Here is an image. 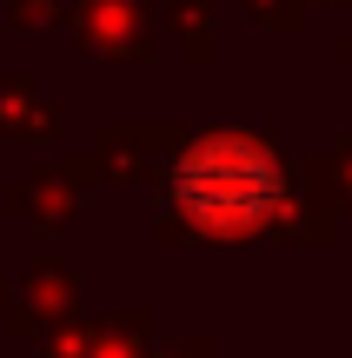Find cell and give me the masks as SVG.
I'll use <instances>...</instances> for the list:
<instances>
[{
    "mask_svg": "<svg viewBox=\"0 0 352 358\" xmlns=\"http://www.w3.org/2000/svg\"><path fill=\"white\" fill-rule=\"evenodd\" d=\"M173 199L186 219H199L206 232H246L266 219V206L279 199V166L260 140L239 133H206L180 153L173 166Z\"/></svg>",
    "mask_w": 352,
    "mask_h": 358,
    "instance_id": "cell-1",
    "label": "cell"
}]
</instances>
